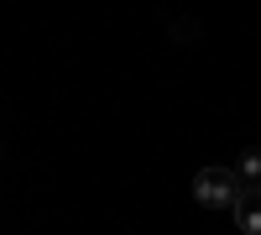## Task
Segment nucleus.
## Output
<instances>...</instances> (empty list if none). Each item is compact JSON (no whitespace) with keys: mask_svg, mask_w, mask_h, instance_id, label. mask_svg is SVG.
<instances>
[{"mask_svg":"<svg viewBox=\"0 0 261 235\" xmlns=\"http://www.w3.org/2000/svg\"><path fill=\"white\" fill-rule=\"evenodd\" d=\"M241 194H246V183L225 162H209V167H199V178H193V199H199L204 209H235Z\"/></svg>","mask_w":261,"mask_h":235,"instance_id":"nucleus-1","label":"nucleus"},{"mask_svg":"<svg viewBox=\"0 0 261 235\" xmlns=\"http://www.w3.org/2000/svg\"><path fill=\"white\" fill-rule=\"evenodd\" d=\"M235 225L246 235H261V188H246L241 204H235Z\"/></svg>","mask_w":261,"mask_h":235,"instance_id":"nucleus-2","label":"nucleus"},{"mask_svg":"<svg viewBox=\"0 0 261 235\" xmlns=\"http://www.w3.org/2000/svg\"><path fill=\"white\" fill-rule=\"evenodd\" d=\"M235 173H241L246 188H261V152H246L241 162H235Z\"/></svg>","mask_w":261,"mask_h":235,"instance_id":"nucleus-3","label":"nucleus"}]
</instances>
